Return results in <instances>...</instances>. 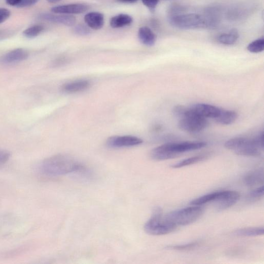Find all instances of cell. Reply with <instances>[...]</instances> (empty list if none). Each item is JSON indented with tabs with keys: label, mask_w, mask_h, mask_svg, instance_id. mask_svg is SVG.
<instances>
[{
	"label": "cell",
	"mask_w": 264,
	"mask_h": 264,
	"mask_svg": "<svg viewBox=\"0 0 264 264\" xmlns=\"http://www.w3.org/2000/svg\"><path fill=\"white\" fill-rule=\"evenodd\" d=\"M207 143L203 141H184L165 143L154 148L151 157L155 160H165L177 157L182 154L205 147Z\"/></svg>",
	"instance_id": "3957f363"
},
{
	"label": "cell",
	"mask_w": 264,
	"mask_h": 264,
	"mask_svg": "<svg viewBox=\"0 0 264 264\" xmlns=\"http://www.w3.org/2000/svg\"><path fill=\"white\" fill-rule=\"evenodd\" d=\"M209 123L206 119L194 113L187 108L185 115L180 119L178 124L179 129L190 133H197L206 129Z\"/></svg>",
	"instance_id": "52a82bcc"
},
{
	"label": "cell",
	"mask_w": 264,
	"mask_h": 264,
	"mask_svg": "<svg viewBox=\"0 0 264 264\" xmlns=\"http://www.w3.org/2000/svg\"><path fill=\"white\" fill-rule=\"evenodd\" d=\"M240 198V194L234 190L212 193L211 203L218 211L226 210L236 204Z\"/></svg>",
	"instance_id": "ba28073f"
},
{
	"label": "cell",
	"mask_w": 264,
	"mask_h": 264,
	"mask_svg": "<svg viewBox=\"0 0 264 264\" xmlns=\"http://www.w3.org/2000/svg\"><path fill=\"white\" fill-rule=\"evenodd\" d=\"M187 108L183 106H175L173 109V113L175 116L181 119L185 115Z\"/></svg>",
	"instance_id": "f1b7e54d"
},
{
	"label": "cell",
	"mask_w": 264,
	"mask_h": 264,
	"mask_svg": "<svg viewBox=\"0 0 264 264\" xmlns=\"http://www.w3.org/2000/svg\"><path fill=\"white\" fill-rule=\"evenodd\" d=\"M89 9V6L84 4H71L56 6L51 8V11L56 14H81Z\"/></svg>",
	"instance_id": "7c38bea8"
},
{
	"label": "cell",
	"mask_w": 264,
	"mask_h": 264,
	"mask_svg": "<svg viewBox=\"0 0 264 264\" xmlns=\"http://www.w3.org/2000/svg\"><path fill=\"white\" fill-rule=\"evenodd\" d=\"M41 174L49 177H56L75 174L83 178H89L92 174L90 169L66 155L59 154L50 157L40 163L38 167Z\"/></svg>",
	"instance_id": "6da1fadb"
},
{
	"label": "cell",
	"mask_w": 264,
	"mask_h": 264,
	"mask_svg": "<svg viewBox=\"0 0 264 264\" xmlns=\"http://www.w3.org/2000/svg\"><path fill=\"white\" fill-rule=\"evenodd\" d=\"M138 36L140 42L144 45L151 47L155 45L156 36L150 28L143 26L139 29Z\"/></svg>",
	"instance_id": "e0dca14e"
},
{
	"label": "cell",
	"mask_w": 264,
	"mask_h": 264,
	"mask_svg": "<svg viewBox=\"0 0 264 264\" xmlns=\"http://www.w3.org/2000/svg\"><path fill=\"white\" fill-rule=\"evenodd\" d=\"M133 21L129 14L122 13L113 17L111 19L110 25L112 28H119L131 24Z\"/></svg>",
	"instance_id": "d6986e66"
},
{
	"label": "cell",
	"mask_w": 264,
	"mask_h": 264,
	"mask_svg": "<svg viewBox=\"0 0 264 264\" xmlns=\"http://www.w3.org/2000/svg\"><path fill=\"white\" fill-rule=\"evenodd\" d=\"M10 11L5 8H0V24L6 21L10 16Z\"/></svg>",
	"instance_id": "4dcf8cb0"
},
{
	"label": "cell",
	"mask_w": 264,
	"mask_h": 264,
	"mask_svg": "<svg viewBox=\"0 0 264 264\" xmlns=\"http://www.w3.org/2000/svg\"><path fill=\"white\" fill-rule=\"evenodd\" d=\"M219 16L205 13H181L168 17L169 23L181 30H195L216 28L219 23Z\"/></svg>",
	"instance_id": "7a4b0ae2"
},
{
	"label": "cell",
	"mask_w": 264,
	"mask_h": 264,
	"mask_svg": "<svg viewBox=\"0 0 264 264\" xmlns=\"http://www.w3.org/2000/svg\"><path fill=\"white\" fill-rule=\"evenodd\" d=\"M118 1L123 3H135L138 1V0H118Z\"/></svg>",
	"instance_id": "836d02e7"
},
{
	"label": "cell",
	"mask_w": 264,
	"mask_h": 264,
	"mask_svg": "<svg viewBox=\"0 0 264 264\" xmlns=\"http://www.w3.org/2000/svg\"><path fill=\"white\" fill-rule=\"evenodd\" d=\"M84 21L90 28L98 30L104 26L105 16L104 14L99 12H91L86 14Z\"/></svg>",
	"instance_id": "9a60e30c"
},
{
	"label": "cell",
	"mask_w": 264,
	"mask_h": 264,
	"mask_svg": "<svg viewBox=\"0 0 264 264\" xmlns=\"http://www.w3.org/2000/svg\"><path fill=\"white\" fill-rule=\"evenodd\" d=\"M225 148L239 155L258 156L264 148L263 132L254 139L236 137L229 139L225 144Z\"/></svg>",
	"instance_id": "277c9868"
},
{
	"label": "cell",
	"mask_w": 264,
	"mask_h": 264,
	"mask_svg": "<svg viewBox=\"0 0 264 264\" xmlns=\"http://www.w3.org/2000/svg\"><path fill=\"white\" fill-rule=\"evenodd\" d=\"M28 56L26 50L21 48L16 49L4 54L1 61L6 64L17 63L26 60Z\"/></svg>",
	"instance_id": "4fadbf2b"
},
{
	"label": "cell",
	"mask_w": 264,
	"mask_h": 264,
	"mask_svg": "<svg viewBox=\"0 0 264 264\" xmlns=\"http://www.w3.org/2000/svg\"><path fill=\"white\" fill-rule=\"evenodd\" d=\"M240 35L238 31L236 29L229 31L228 33H223L220 35L218 38V41L226 46H231L234 45L239 38Z\"/></svg>",
	"instance_id": "ffe728a7"
},
{
	"label": "cell",
	"mask_w": 264,
	"mask_h": 264,
	"mask_svg": "<svg viewBox=\"0 0 264 264\" xmlns=\"http://www.w3.org/2000/svg\"><path fill=\"white\" fill-rule=\"evenodd\" d=\"M74 32L77 35L80 36H87L91 33V31L89 28L82 24H79L74 28Z\"/></svg>",
	"instance_id": "4316f807"
},
{
	"label": "cell",
	"mask_w": 264,
	"mask_h": 264,
	"mask_svg": "<svg viewBox=\"0 0 264 264\" xmlns=\"http://www.w3.org/2000/svg\"><path fill=\"white\" fill-rule=\"evenodd\" d=\"M90 86L91 83L89 81L77 80L64 84L62 87V90L67 93H77L87 90Z\"/></svg>",
	"instance_id": "2e32d148"
},
{
	"label": "cell",
	"mask_w": 264,
	"mask_h": 264,
	"mask_svg": "<svg viewBox=\"0 0 264 264\" xmlns=\"http://www.w3.org/2000/svg\"><path fill=\"white\" fill-rule=\"evenodd\" d=\"M264 186L259 187L253 190L247 197V200L249 202H256L260 200L264 196Z\"/></svg>",
	"instance_id": "d4e9b609"
},
{
	"label": "cell",
	"mask_w": 264,
	"mask_h": 264,
	"mask_svg": "<svg viewBox=\"0 0 264 264\" xmlns=\"http://www.w3.org/2000/svg\"><path fill=\"white\" fill-rule=\"evenodd\" d=\"M207 158V156L204 155L193 156L181 160L180 162L172 165V167L177 169L192 165L200 163L206 159Z\"/></svg>",
	"instance_id": "7402d4cb"
},
{
	"label": "cell",
	"mask_w": 264,
	"mask_h": 264,
	"mask_svg": "<svg viewBox=\"0 0 264 264\" xmlns=\"http://www.w3.org/2000/svg\"><path fill=\"white\" fill-rule=\"evenodd\" d=\"M11 154L9 152L0 150V166L6 163L10 157Z\"/></svg>",
	"instance_id": "83f0119b"
},
{
	"label": "cell",
	"mask_w": 264,
	"mask_h": 264,
	"mask_svg": "<svg viewBox=\"0 0 264 264\" xmlns=\"http://www.w3.org/2000/svg\"><path fill=\"white\" fill-rule=\"evenodd\" d=\"M44 27L41 25H34L26 28L23 32L24 37L27 38H34L38 36L44 31Z\"/></svg>",
	"instance_id": "603a6c76"
},
{
	"label": "cell",
	"mask_w": 264,
	"mask_h": 264,
	"mask_svg": "<svg viewBox=\"0 0 264 264\" xmlns=\"http://www.w3.org/2000/svg\"><path fill=\"white\" fill-rule=\"evenodd\" d=\"M142 142L140 138L130 135L112 136L107 140L108 145L113 148L131 147L140 145Z\"/></svg>",
	"instance_id": "9c48e42d"
},
{
	"label": "cell",
	"mask_w": 264,
	"mask_h": 264,
	"mask_svg": "<svg viewBox=\"0 0 264 264\" xmlns=\"http://www.w3.org/2000/svg\"><path fill=\"white\" fill-rule=\"evenodd\" d=\"M8 34V32H6L4 31H0V39L1 38H4V37L7 36V34Z\"/></svg>",
	"instance_id": "e575fe53"
},
{
	"label": "cell",
	"mask_w": 264,
	"mask_h": 264,
	"mask_svg": "<svg viewBox=\"0 0 264 264\" xmlns=\"http://www.w3.org/2000/svg\"><path fill=\"white\" fill-rule=\"evenodd\" d=\"M22 0H5L6 3L11 6L18 7Z\"/></svg>",
	"instance_id": "d6a6232c"
},
{
	"label": "cell",
	"mask_w": 264,
	"mask_h": 264,
	"mask_svg": "<svg viewBox=\"0 0 264 264\" xmlns=\"http://www.w3.org/2000/svg\"><path fill=\"white\" fill-rule=\"evenodd\" d=\"M198 245V242H192L183 245L169 246L168 249L178 251H189L196 248Z\"/></svg>",
	"instance_id": "484cf974"
},
{
	"label": "cell",
	"mask_w": 264,
	"mask_h": 264,
	"mask_svg": "<svg viewBox=\"0 0 264 264\" xmlns=\"http://www.w3.org/2000/svg\"><path fill=\"white\" fill-rule=\"evenodd\" d=\"M204 209L198 205H193L167 214L166 221L176 227L185 226L196 222L202 215Z\"/></svg>",
	"instance_id": "5b68a950"
},
{
	"label": "cell",
	"mask_w": 264,
	"mask_h": 264,
	"mask_svg": "<svg viewBox=\"0 0 264 264\" xmlns=\"http://www.w3.org/2000/svg\"><path fill=\"white\" fill-rule=\"evenodd\" d=\"M264 233L263 227L245 228L237 230L234 234L239 237H252L263 236Z\"/></svg>",
	"instance_id": "44dd1931"
},
{
	"label": "cell",
	"mask_w": 264,
	"mask_h": 264,
	"mask_svg": "<svg viewBox=\"0 0 264 264\" xmlns=\"http://www.w3.org/2000/svg\"><path fill=\"white\" fill-rule=\"evenodd\" d=\"M50 3H55L61 1V0H47Z\"/></svg>",
	"instance_id": "d590c367"
},
{
	"label": "cell",
	"mask_w": 264,
	"mask_h": 264,
	"mask_svg": "<svg viewBox=\"0 0 264 264\" xmlns=\"http://www.w3.org/2000/svg\"><path fill=\"white\" fill-rule=\"evenodd\" d=\"M247 50L253 53H259L264 50V38L261 37L249 43Z\"/></svg>",
	"instance_id": "cb8c5ba5"
},
{
	"label": "cell",
	"mask_w": 264,
	"mask_h": 264,
	"mask_svg": "<svg viewBox=\"0 0 264 264\" xmlns=\"http://www.w3.org/2000/svg\"><path fill=\"white\" fill-rule=\"evenodd\" d=\"M245 184L249 187L255 186L263 184L264 181L263 168H257L248 172L244 178Z\"/></svg>",
	"instance_id": "5bb4252c"
},
{
	"label": "cell",
	"mask_w": 264,
	"mask_h": 264,
	"mask_svg": "<svg viewBox=\"0 0 264 264\" xmlns=\"http://www.w3.org/2000/svg\"><path fill=\"white\" fill-rule=\"evenodd\" d=\"M177 228V227L166 221L163 211L160 208L154 209L144 226L145 232L151 236H163L174 231Z\"/></svg>",
	"instance_id": "8992f818"
},
{
	"label": "cell",
	"mask_w": 264,
	"mask_h": 264,
	"mask_svg": "<svg viewBox=\"0 0 264 264\" xmlns=\"http://www.w3.org/2000/svg\"><path fill=\"white\" fill-rule=\"evenodd\" d=\"M190 109L196 114L203 117V118L214 120L219 115L222 110L216 106L204 104L194 105Z\"/></svg>",
	"instance_id": "30bf717a"
},
{
	"label": "cell",
	"mask_w": 264,
	"mask_h": 264,
	"mask_svg": "<svg viewBox=\"0 0 264 264\" xmlns=\"http://www.w3.org/2000/svg\"><path fill=\"white\" fill-rule=\"evenodd\" d=\"M39 0H22L18 8L30 7L36 4Z\"/></svg>",
	"instance_id": "1f68e13d"
},
{
	"label": "cell",
	"mask_w": 264,
	"mask_h": 264,
	"mask_svg": "<svg viewBox=\"0 0 264 264\" xmlns=\"http://www.w3.org/2000/svg\"><path fill=\"white\" fill-rule=\"evenodd\" d=\"M159 0H142L144 6L151 11H154L159 3Z\"/></svg>",
	"instance_id": "f546056e"
},
{
	"label": "cell",
	"mask_w": 264,
	"mask_h": 264,
	"mask_svg": "<svg viewBox=\"0 0 264 264\" xmlns=\"http://www.w3.org/2000/svg\"><path fill=\"white\" fill-rule=\"evenodd\" d=\"M39 18L43 20L54 23L62 24L67 26H72L76 23V18L68 14H54L49 13H43L40 14Z\"/></svg>",
	"instance_id": "8fae6325"
},
{
	"label": "cell",
	"mask_w": 264,
	"mask_h": 264,
	"mask_svg": "<svg viewBox=\"0 0 264 264\" xmlns=\"http://www.w3.org/2000/svg\"><path fill=\"white\" fill-rule=\"evenodd\" d=\"M238 118V114L236 112L222 109L221 113L215 120L218 124L230 125L236 122Z\"/></svg>",
	"instance_id": "ac0fdd59"
}]
</instances>
